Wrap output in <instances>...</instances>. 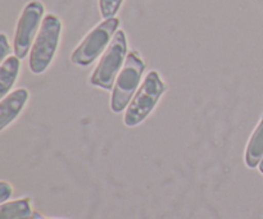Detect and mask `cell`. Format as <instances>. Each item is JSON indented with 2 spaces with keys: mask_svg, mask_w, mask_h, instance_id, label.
Instances as JSON below:
<instances>
[{
  "mask_svg": "<svg viewBox=\"0 0 263 219\" xmlns=\"http://www.w3.org/2000/svg\"><path fill=\"white\" fill-rule=\"evenodd\" d=\"M21 69V59L17 55H9L0 66V97L7 96L14 86Z\"/></svg>",
  "mask_w": 263,
  "mask_h": 219,
  "instance_id": "ba28073f",
  "label": "cell"
},
{
  "mask_svg": "<svg viewBox=\"0 0 263 219\" xmlns=\"http://www.w3.org/2000/svg\"><path fill=\"white\" fill-rule=\"evenodd\" d=\"M123 0H99V12L104 19L116 17Z\"/></svg>",
  "mask_w": 263,
  "mask_h": 219,
  "instance_id": "8fae6325",
  "label": "cell"
},
{
  "mask_svg": "<svg viewBox=\"0 0 263 219\" xmlns=\"http://www.w3.org/2000/svg\"><path fill=\"white\" fill-rule=\"evenodd\" d=\"M44 13H45V7L39 0H32L23 8L18 18L14 40H13L14 55L20 59H25L30 54L33 41L40 31L41 23L45 17Z\"/></svg>",
  "mask_w": 263,
  "mask_h": 219,
  "instance_id": "8992f818",
  "label": "cell"
},
{
  "mask_svg": "<svg viewBox=\"0 0 263 219\" xmlns=\"http://www.w3.org/2000/svg\"><path fill=\"white\" fill-rule=\"evenodd\" d=\"M12 195H13L12 185L7 181L0 182V203L8 202Z\"/></svg>",
  "mask_w": 263,
  "mask_h": 219,
  "instance_id": "7c38bea8",
  "label": "cell"
},
{
  "mask_svg": "<svg viewBox=\"0 0 263 219\" xmlns=\"http://www.w3.org/2000/svg\"><path fill=\"white\" fill-rule=\"evenodd\" d=\"M166 90L167 85L161 78L159 72L154 69L149 72L126 109L123 123L127 127H136L143 123L158 105Z\"/></svg>",
  "mask_w": 263,
  "mask_h": 219,
  "instance_id": "7a4b0ae2",
  "label": "cell"
},
{
  "mask_svg": "<svg viewBox=\"0 0 263 219\" xmlns=\"http://www.w3.org/2000/svg\"><path fill=\"white\" fill-rule=\"evenodd\" d=\"M263 159V115L254 128L253 133L251 135L248 144H247L246 155H244V161H246L247 167L249 168H256L259 166V163Z\"/></svg>",
  "mask_w": 263,
  "mask_h": 219,
  "instance_id": "9c48e42d",
  "label": "cell"
},
{
  "mask_svg": "<svg viewBox=\"0 0 263 219\" xmlns=\"http://www.w3.org/2000/svg\"><path fill=\"white\" fill-rule=\"evenodd\" d=\"M120 27V19L117 17L102 21L95 28H92L79 44L71 54V62L79 67H89L94 63L109 46Z\"/></svg>",
  "mask_w": 263,
  "mask_h": 219,
  "instance_id": "5b68a950",
  "label": "cell"
},
{
  "mask_svg": "<svg viewBox=\"0 0 263 219\" xmlns=\"http://www.w3.org/2000/svg\"><path fill=\"white\" fill-rule=\"evenodd\" d=\"M32 214L31 199L27 196L2 203L0 207V219H31Z\"/></svg>",
  "mask_w": 263,
  "mask_h": 219,
  "instance_id": "30bf717a",
  "label": "cell"
},
{
  "mask_svg": "<svg viewBox=\"0 0 263 219\" xmlns=\"http://www.w3.org/2000/svg\"><path fill=\"white\" fill-rule=\"evenodd\" d=\"M258 169H259V172H261V173L263 174V159H262V162H261V163H259V166H258Z\"/></svg>",
  "mask_w": 263,
  "mask_h": 219,
  "instance_id": "9a60e30c",
  "label": "cell"
},
{
  "mask_svg": "<svg viewBox=\"0 0 263 219\" xmlns=\"http://www.w3.org/2000/svg\"><path fill=\"white\" fill-rule=\"evenodd\" d=\"M30 97V92L27 89H15L10 91L7 96L2 97L0 102V131H4L8 126L12 125L22 110L25 109L26 104Z\"/></svg>",
  "mask_w": 263,
  "mask_h": 219,
  "instance_id": "52a82bcc",
  "label": "cell"
},
{
  "mask_svg": "<svg viewBox=\"0 0 263 219\" xmlns=\"http://www.w3.org/2000/svg\"><path fill=\"white\" fill-rule=\"evenodd\" d=\"M10 54V45L8 43V37L4 32L0 35V61L4 62Z\"/></svg>",
  "mask_w": 263,
  "mask_h": 219,
  "instance_id": "4fadbf2b",
  "label": "cell"
},
{
  "mask_svg": "<svg viewBox=\"0 0 263 219\" xmlns=\"http://www.w3.org/2000/svg\"><path fill=\"white\" fill-rule=\"evenodd\" d=\"M127 55V36L125 31L118 30L90 76V85L105 91L113 90L116 78L125 66Z\"/></svg>",
  "mask_w": 263,
  "mask_h": 219,
  "instance_id": "3957f363",
  "label": "cell"
},
{
  "mask_svg": "<svg viewBox=\"0 0 263 219\" xmlns=\"http://www.w3.org/2000/svg\"><path fill=\"white\" fill-rule=\"evenodd\" d=\"M61 33L62 21L53 13L46 14L30 51L28 68L33 74H43L53 63Z\"/></svg>",
  "mask_w": 263,
  "mask_h": 219,
  "instance_id": "6da1fadb",
  "label": "cell"
},
{
  "mask_svg": "<svg viewBox=\"0 0 263 219\" xmlns=\"http://www.w3.org/2000/svg\"><path fill=\"white\" fill-rule=\"evenodd\" d=\"M31 219H49V218L44 217V215H41L40 213H33L32 217H31Z\"/></svg>",
  "mask_w": 263,
  "mask_h": 219,
  "instance_id": "5bb4252c",
  "label": "cell"
},
{
  "mask_svg": "<svg viewBox=\"0 0 263 219\" xmlns=\"http://www.w3.org/2000/svg\"><path fill=\"white\" fill-rule=\"evenodd\" d=\"M145 68L146 64L141 58L140 53L138 50L130 51L112 90L109 105L113 113H121L123 109H127L140 87Z\"/></svg>",
  "mask_w": 263,
  "mask_h": 219,
  "instance_id": "277c9868",
  "label": "cell"
}]
</instances>
